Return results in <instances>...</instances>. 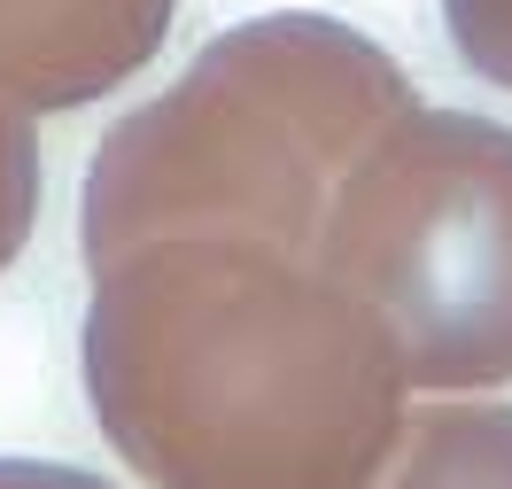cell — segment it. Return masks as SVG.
I'll use <instances>...</instances> for the list:
<instances>
[{
	"mask_svg": "<svg viewBox=\"0 0 512 489\" xmlns=\"http://www.w3.org/2000/svg\"><path fill=\"white\" fill-rule=\"evenodd\" d=\"M78 373L148 489H381L412 373L319 257L241 233L148 241L94 272Z\"/></svg>",
	"mask_w": 512,
	"mask_h": 489,
	"instance_id": "cell-1",
	"label": "cell"
},
{
	"mask_svg": "<svg viewBox=\"0 0 512 489\" xmlns=\"http://www.w3.org/2000/svg\"><path fill=\"white\" fill-rule=\"evenodd\" d=\"M412 109V78L319 8L218 32L156 101L109 125L78 195L86 272L179 233L319 249L357 156Z\"/></svg>",
	"mask_w": 512,
	"mask_h": 489,
	"instance_id": "cell-2",
	"label": "cell"
},
{
	"mask_svg": "<svg viewBox=\"0 0 512 489\" xmlns=\"http://www.w3.org/2000/svg\"><path fill=\"white\" fill-rule=\"evenodd\" d=\"M311 257L365 295L419 396L512 381V132L404 109L357 156Z\"/></svg>",
	"mask_w": 512,
	"mask_h": 489,
	"instance_id": "cell-3",
	"label": "cell"
},
{
	"mask_svg": "<svg viewBox=\"0 0 512 489\" xmlns=\"http://www.w3.org/2000/svg\"><path fill=\"white\" fill-rule=\"evenodd\" d=\"M179 0H0V101L70 117L163 55Z\"/></svg>",
	"mask_w": 512,
	"mask_h": 489,
	"instance_id": "cell-4",
	"label": "cell"
},
{
	"mask_svg": "<svg viewBox=\"0 0 512 489\" xmlns=\"http://www.w3.org/2000/svg\"><path fill=\"white\" fill-rule=\"evenodd\" d=\"M381 489H512V412L505 404H412Z\"/></svg>",
	"mask_w": 512,
	"mask_h": 489,
	"instance_id": "cell-5",
	"label": "cell"
},
{
	"mask_svg": "<svg viewBox=\"0 0 512 489\" xmlns=\"http://www.w3.org/2000/svg\"><path fill=\"white\" fill-rule=\"evenodd\" d=\"M39 226V117L0 101V272L24 257Z\"/></svg>",
	"mask_w": 512,
	"mask_h": 489,
	"instance_id": "cell-6",
	"label": "cell"
},
{
	"mask_svg": "<svg viewBox=\"0 0 512 489\" xmlns=\"http://www.w3.org/2000/svg\"><path fill=\"white\" fill-rule=\"evenodd\" d=\"M443 24H450V47L481 78L512 86V0H443Z\"/></svg>",
	"mask_w": 512,
	"mask_h": 489,
	"instance_id": "cell-7",
	"label": "cell"
},
{
	"mask_svg": "<svg viewBox=\"0 0 512 489\" xmlns=\"http://www.w3.org/2000/svg\"><path fill=\"white\" fill-rule=\"evenodd\" d=\"M0 489H109L78 466H47V458H0Z\"/></svg>",
	"mask_w": 512,
	"mask_h": 489,
	"instance_id": "cell-8",
	"label": "cell"
}]
</instances>
